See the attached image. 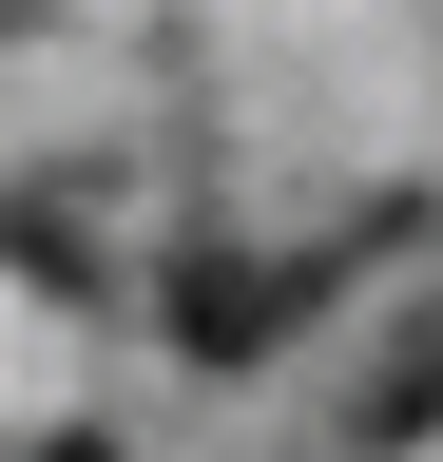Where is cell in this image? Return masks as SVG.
Masks as SVG:
<instances>
[{"instance_id":"obj_1","label":"cell","mask_w":443,"mask_h":462,"mask_svg":"<svg viewBox=\"0 0 443 462\" xmlns=\"http://www.w3.org/2000/svg\"><path fill=\"white\" fill-rule=\"evenodd\" d=\"M290 309H309V289H270V270H232V251H212V270H174V346H193V366H251Z\"/></svg>"},{"instance_id":"obj_2","label":"cell","mask_w":443,"mask_h":462,"mask_svg":"<svg viewBox=\"0 0 443 462\" xmlns=\"http://www.w3.org/2000/svg\"><path fill=\"white\" fill-rule=\"evenodd\" d=\"M424 424H443V309H405V346H385V385H366V424H347V443H366V462H405Z\"/></svg>"},{"instance_id":"obj_3","label":"cell","mask_w":443,"mask_h":462,"mask_svg":"<svg viewBox=\"0 0 443 462\" xmlns=\"http://www.w3.org/2000/svg\"><path fill=\"white\" fill-rule=\"evenodd\" d=\"M39 462H116V443H39Z\"/></svg>"}]
</instances>
